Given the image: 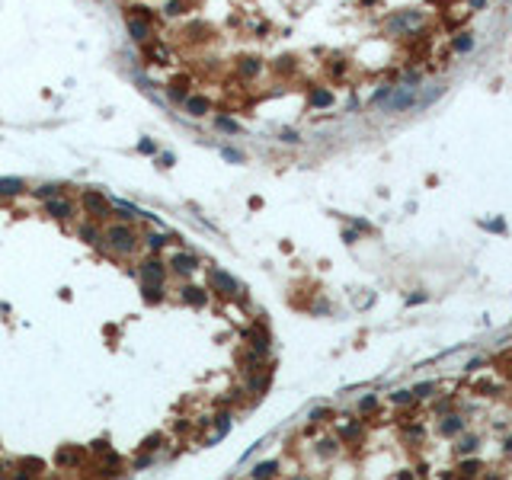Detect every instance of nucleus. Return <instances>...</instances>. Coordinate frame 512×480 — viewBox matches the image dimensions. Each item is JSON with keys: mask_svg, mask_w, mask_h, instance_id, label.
I'll use <instances>...</instances> for the list:
<instances>
[{"mask_svg": "<svg viewBox=\"0 0 512 480\" xmlns=\"http://www.w3.org/2000/svg\"><path fill=\"white\" fill-rule=\"evenodd\" d=\"M106 240H109V247L116 250V253H131V250L138 247V237H134V234L128 231L125 224H122V227L112 224L109 231H106Z\"/></svg>", "mask_w": 512, "mask_h": 480, "instance_id": "obj_1", "label": "nucleus"}, {"mask_svg": "<svg viewBox=\"0 0 512 480\" xmlns=\"http://www.w3.org/2000/svg\"><path fill=\"white\" fill-rule=\"evenodd\" d=\"M413 103H416V87L403 84V87H394V93H390V99H387V109L400 112V109H410Z\"/></svg>", "mask_w": 512, "mask_h": 480, "instance_id": "obj_2", "label": "nucleus"}, {"mask_svg": "<svg viewBox=\"0 0 512 480\" xmlns=\"http://www.w3.org/2000/svg\"><path fill=\"white\" fill-rule=\"evenodd\" d=\"M84 208L93 215V218H106L112 212V202L106 199L103 192H84Z\"/></svg>", "mask_w": 512, "mask_h": 480, "instance_id": "obj_3", "label": "nucleus"}, {"mask_svg": "<svg viewBox=\"0 0 512 480\" xmlns=\"http://www.w3.org/2000/svg\"><path fill=\"white\" fill-rule=\"evenodd\" d=\"M164 279H167L164 262H157V260L141 262V282H144V285H164Z\"/></svg>", "mask_w": 512, "mask_h": 480, "instance_id": "obj_4", "label": "nucleus"}, {"mask_svg": "<svg viewBox=\"0 0 512 480\" xmlns=\"http://www.w3.org/2000/svg\"><path fill=\"white\" fill-rule=\"evenodd\" d=\"M420 23H423V13L413 10V13H400V16H394V19L387 23V29H390V32H407V29H416Z\"/></svg>", "mask_w": 512, "mask_h": 480, "instance_id": "obj_5", "label": "nucleus"}, {"mask_svg": "<svg viewBox=\"0 0 512 480\" xmlns=\"http://www.w3.org/2000/svg\"><path fill=\"white\" fill-rule=\"evenodd\" d=\"M247 343H250V349L256 355H262L269 349V333H266V327L262 323H256V327H250L247 330Z\"/></svg>", "mask_w": 512, "mask_h": 480, "instance_id": "obj_6", "label": "nucleus"}, {"mask_svg": "<svg viewBox=\"0 0 512 480\" xmlns=\"http://www.w3.org/2000/svg\"><path fill=\"white\" fill-rule=\"evenodd\" d=\"M84 461H86V451H84V448H61V451H58V464H61V468H67V471H71V468H80Z\"/></svg>", "mask_w": 512, "mask_h": 480, "instance_id": "obj_7", "label": "nucleus"}, {"mask_svg": "<svg viewBox=\"0 0 512 480\" xmlns=\"http://www.w3.org/2000/svg\"><path fill=\"white\" fill-rule=\"evenodd\" d=\"M170 266H173L176 275H189L192 269L199 266V260H195L192 253H176V256H170Z\"/></svg>", "mask_w": 512, "mask_h": 480, "instance_id": "obj_8", "label": "nucleus"}, {"mask_svg": "<svg viewBox=\"0 0 512 480\" xmlns=\"http://www.w3.org/2000/svg\"><path fill=\"white\" fill-rule=\"evenodd\" d=\"M212 282H214L218 288H224L221 295H237V292H240V285H237V282H234L227 272H221V269H214V272H212Z\"/></svg>", "mask_w": 512, "mask_h": 480, "instance_id": "obj_9", "label": "nucleus"}, {"mask_svg": "<svg viewBox=\"0 0 512 480\" xmlns=\"http://www.w3.org/2000/svg\"><path fill=\"white\" fill-rule=\"evenodd\" d=\"M128 32H131L134 42H147V36H151V26H147L144 19H138V16H128Z\"/></svg>", "mask_w": 512, "mask_h": 480, "instance_id": "obj_10", "label": "nucleus"}, {"mask_svg": "<svg viewBox=\"0 0 512 480\" xmlns=\"http://www.w3.org/2000/svg\"><path fill=\"white\" fill-rule=\"evenodd\" d=\"M458 432H464V420L458 413H451L439 423V436H458Z\"/></svg>", "mask_w": 512, "mask_h": 480, "instance_id": "obj_11", "label": "nucleus"}, {"mask_svg": "<svg viewBox=\"0 0 512 480\" xmlns=\"http://www.w3.org/2000/svg\"><path fill=\"white\" fill-rule=\"evenodd\" d=\"M45 212H48L51 218H67V215H71V202H64V199H48V202H45Z\"/></svg>", "mask_w": 512, "mask_h": 480, "instance_id": "obj_12", "label": "nucleus"}, {"mask_svg": "<svg viewBox=\"0 0 512 480\" xmlns=\"http://www.w3.org/2000/svg\"><path fill=\"white\" fill-rule=\"evenodd\" d=\"M183 301H186V304H195V307H202V304L208 301V295H205V288L186 285V288H183Z\"/></svg>", "mask_w": 512, "mask_h": 480, "instance_id": "obj_13", "label": "nucleus"}, {"mask_svg": "<svg viewBox=\"0 0 512 480\" xmlns=\"http://www.w3.org/2000/svg\"><path fill=\"white\" fill-rule=\"evenodd\" d=\"M19 192H23L19 176H0V195H19Z\"/></svg>", "mask_w": 512, "mask_h": 480, "instance_id": "obj_14", "label": "nucleus"}, {"mask_svg": "<svg viewBox=\"0 0 512 480\" xmlns=\"http://www.w3.org/2000/svg\"><path fill=\"white\" fill-rule=\"evenodd\" d=\"M275 471H279V461H262V464H256L253 468V480H269V477H275Z\"/></svg>", "mask_w": 512, "mask_h": 480, "instance_id": "obj_15", "label": "nucleus"}, {"mask_svg": "<svg viewBox=\"0 0 512 480\" xmlns=\"http://www.w3.org/2000/svg\"><path fill=\"white\" fill-rule=\"evenodd\" d=\"M208 106H212V103H208L205 96H189V99H186V109H189L192 116H202V112H208Z\"/></svg>", "mask_w": 512, "mask_h": 480, "instance_id": "obj_16", "label": "nucleus"}, {"mask_svg": "<svg viewBox=\"0 0 512 480\" xmlns=\"http://www.w3.org/2000/svg\"><path fill=\"white\" fill-rule=\"evenodd\" d=\"M330 103H333V93L330 90H311V106L320 109V106H330Z\"/></svg>", "mask_w": 512, "mask_h": 480, "instance_id": "obj_17", "label": "nucleus"}, {"mask_svg": "<svg viewBox=\"0 0 512 480\" xmlns=\"http://www.w3.org/2000/svg\"><path fill=\"white\" fill-rule=\"evenodd\" d=\"M240 74H244V77L259 74V58H240Z\"/></svg>", "mask_w": 512, "mask_h": 480, "instance_id": "obj_18", "label": "nucleus"}, {"mask_svg": "<svg viewBox=\"0 0 512 480\" xmlns=\"http://www.w3.org/2000/svg\"><path fill=\"white\" fill-rule=\"evenodd\" d=\"M112 208H116V212L122 215V218H138V215H141L134 205H128V202H122V199H116V202H112Z\"/></svg>", "mask_w": 512, "mask_h": 480, "instance_id": "obj_19", "label": "nucleus"}, {"mask_svg": "<svg viewBox=\"0 0 512 480\" xmlns=\"http://www.w3.org/2000/svg\"><path fill=\"white\" fill-rule=\"evenodd\" d=\"M451 45H455V51H470V48H474V39H470L468 32H458Z\"/></svg>", "mask_w": 512, "mask_h": 480, "instance_id": "obj_20", "label": "nucleus"}, {"mask_svg": "<svg viewBox=\"0 0 512 480\" xmlns=\"http://www.w3.org/2000/svg\"><path fill=\"white\" fill-rule=\"evenodd\" d=\"M144 301L160 304V301H164V288H160V285H144Z\"/></svg>", "mask_w": 512, "mask_h": 480, "instance_id": "obj_21", "label": "nucleus"}, {"mask_svg": "<svg viewBox=\"0 0 512 480\" xmlns=\"http://www.w3.org/2000/svg\"><path fill=\"white\" fill-rule=\"evenodd\" d=\"M455 448H458V455H470V451L477 448V438H474V436H468V438H458V445H455Z\"/></svg>", "mask_w": 512, "mask_h": 480, "instance_id": "obj_22", "label": "nucleus"}, {"mask_svg": "<svg viewBox=\"0 0 512 480\" xmlns=\"http://www.w3.org/2000/svg\"><path fill=\"white\" fill-rule=\"evenodd\" d=\"M390 400H394L397 407H407V403H413V391H394Z\"/></svg>", "mask_w": 512, "mask_h": 480, "instance_id": "obj_23", "label": "nucleus"}, {"mask_svg": "<svg viewBox=\"0 0 512 480\" xmlns=\"http://www.w3.org/2000/svg\"><path fill=\"white\" fill-rule=\"evenodd\" d=\"M147 58H154V64H167V51L164 48H160V45H154V48H151V45H147Z\"/></svg>", "mask_w": 512, "mask_h": 480, "instance_id": "obj_24", "label": "nucleus"}, {"mask_svg": "<svg viewBox=\"0 0 512 480\" xmlns=\"http://www.w3.org/2000/svg\"><path fill=\"white\" fill-rule=\"evenodd\" d=\"M147 247H151V250H160V247H167V243H170V237H164V234H147Z\"/></svg>", "mask_w": 512, "mask_h": 480, "instance_id": "obj_25", "label": "nucleus"}, {"mask_svg": "<svg viewBox=\"0 0 512 480\" xmlns=\"http://www.w3.org/2000/svg\"><path fill=\"white\" fill-rule=\"evenodd\" d=\"M432 391H435V381H423L413 388V397H432Z\"/></svg>", "mask_w": 512, "mask_h": 480, "instance_id": "obj_26", "label": "nucleus"}, {"mask_svg": "<svg viewBox=\"0 0 512 480\" xmlns=\"http://www.w3.org/2000/svg\"><path fill=\"white\" fill-rule=\"evenodd\" d=\"M221 157H224V160H231V164H244V154H240V151H234V147H221Z\"/></svg>", "mask_w": 512, "mask_h": 480, "instance_id": "obj_27", "label": "nucleus"}, {"mask_svg": "<svg viewBox=\"0 0 512 480\" xmlns=\"http://www.w3.org/2000/svg\"><path fill=\"white\" fill-rule=\"evenodd\" d=\"M80 237H84L86 243H99V231H96V227H90V224H86V227H80Z\"/></svg>", "mask_w": 512, "mask_h": 480, "instance_id": "obj_28", "label": "nucleus"}, {"mask_svg": "<svg viewBox=\"0 0 512 480\" xmlns=\"http://www.w3.org/2000/svg\"><path fill=\"white\" fill-rule=\"evenodd\" d=\"M375 407H378V397H362V403H359V413H372Z\"/></svg>", "mask_w": 512, "mask_h": 480, "instance_id": "obj_29", "label": "nucleus"}, {"mask_svg": "<svg viewBox=\"0 0 512 480\" xmlns=\"http://www.w3.org/2000/svg\"><path fill=\"white\" fill-rule=\"evenodd\" d=\"M36 195H39V199H55V195H58V186H39Z\"/></svg>", "mask_w": 512, "mask_h": 480, "instance_id": "obj_30", "label": "nucleus"}, {"mask_svg": "<svg viewBox=\"0 0 512 480\" xmlns=\"http://www.w3.org/2000/svg\"><path fill=\"white\" fill-rule=\"evenodd\" d=\"M138 151H141V154H157V144H154L151 138H141V141H138Z\"/></svg>", "mask_w": 512, "mask_h": 480, "instance_id": "obj_31", "label": "nucleus"}, {"mask_svg": "<svg viewBox=\"0 0 512 480\" xmlns=\"http://www.w3.org/2000/svg\"><path fill=\"white\" fill-rule=\"evenodd\" d=\"M218 128H224V131H240V125L234 119H224V116H218Z\"/></svg>", "mask_w": 512, "mask_h": 480, "instance_id": "obj_32", "label": "nucleus"}, {"mask_svg": "<svg viewBox=\"0 0 512 480\" xmlns=\"http://www.w3.org/2000/svg\"><path fill=\"white\" fill-rule=\"evenodd\" d=\"M183 6H186V0H170V3H167V13L176 16V13H183Z\"/></svg>", "mask_w": 512, "mask_h": 480, "instance_id": "obj_33", "label": "nucleus"}, {"mask_svg": "<svg viewBox=\"0 0 512 480\" xmlns=\"http://www.w3.org/2000/svg\"><path fill=\"white\" fill-rule=\"evenodd\" d=\"M477 471H480V464H477V461H464L461 464V474H468V477H474Z\"/></svg>", "mask_w": 512, "mask_h": 480, "instance_id": "obj_34", "label": "nucleus"}, {"mask_svg": "<svg viewBox=\"0 0 512 480\" xmlns=\"http://www.w3.org/2000/svg\"><path fill=\"white\" fill-rule=\"evenodd\" d=\"M282 141H288V144H295V141H301L298 131H282Z\"/></svg>", "mask_w": 512, "mask_h": 480, "instance_id": "obj_35", "label": "nucleus"}, {"mask_svg": "<svg viewBox=\"0 0 512 480\" xmlns=\"http://www.w3.org/2000/svg\"><path fill=\"white\" fill-rule=\"evenodd\" d=\"M157 445H160V436H151V438H147V442H144V448H147V451H154V448H157Z\"/></svg>", "mask_w": 512, "mask_h": 480, "instance_id": "obj_36", "label": "nucleus"}, {"mask_svg": "<svg viewBox=\"0 0 512 480\" xmlns=\"http://www.w3.org/2000/svg\"><path fill=\"white\" fill-rule=\"evenodd\" d=\"M160 167H173V154H160Z\"/></svg>", "mask_w": 512, "mask_h": 480, "instance_id": "obj_37", "label": "nucleus"}, {"mask_svg": "<svg viewBox=\"0 0 512 480\" xmlns=\"http://www.w3.org/2000/svg\"><path fill=\"white\" fill-rule=\"evenodd\" d=\"M470 6H474V10H480V6H487V0H470Z\"/></svg>", "mask_w": 512, "mask_h": 480, "instance_id": "obj_38", "label": "nucleus"}, {"mask_svg": "<svg viewBox=\"0 0 512 480\" xmlns=\"http://www.w3.org/2000/svg\"><path fill=\"white\" fill-rule=\"evenodd\" d=\"M506 451H512V436H509V438H506Z\"/></svg>", "mask_w": 512, "mask_h": 480, "instance_id": "obj_39", "label": "nucleus"}, {"mask_svg": "<svg viewBox=\"0 0 512 480\" xmlns=\"http://www.w3.org/2000/svg\"><path fill=\"white\" fill-rule=\"evenodd\" d=\"M301 480H304V477H301Z\"/></svg>", "mask_w": 512, "mask_h": 480, "instance_id": "obj_40", "label": "nucleus"}]
</instances>
